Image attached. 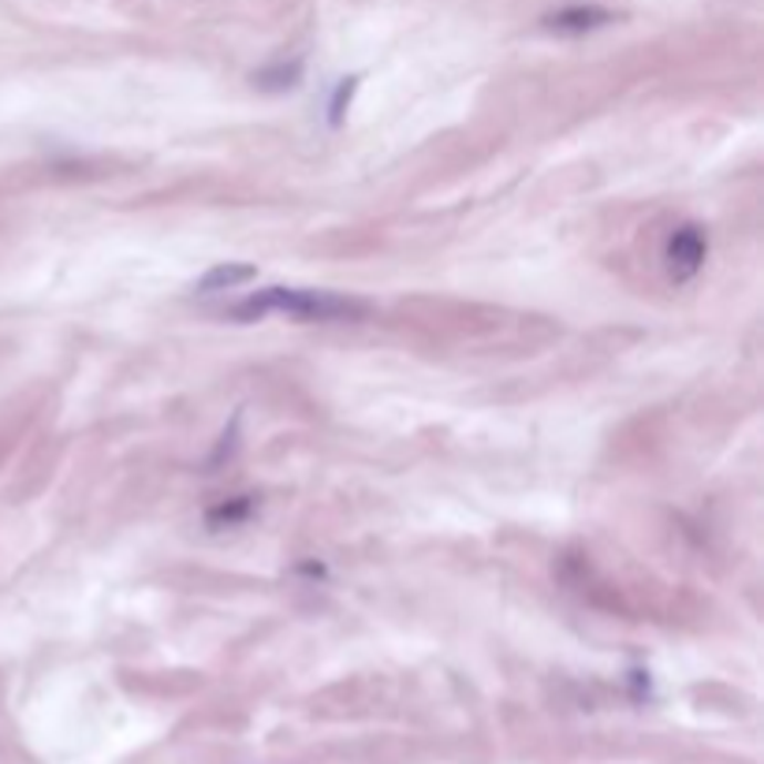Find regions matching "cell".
Returning a JSON list of instances; mask_svg holds the SVG:
<instances>
[{"label":"cell","mask_w":764,"mask_h":764,"mask_svg":"<svg viewBox=\"0 0 764 764\" xmlns=\"http://www.w3.org/2000/svg\"><path fill=\"white\" fill-rule=\"evenodd\" d=\"M608 8H597V4H570V8H559L545 19L548 30H556V34H589V30H600L611 23Z\"/></svg>","instance_id":"obj_3"},{"label":"cell","mask_w":764,"mask_h":764,"mask_svg":"<svg viewBox=\"0 0 764 764\" xmlns=\"http://www.w3.org/2000/svg\"><path fill=\"white\" fill-rule=\"evenodd\" d=\"M250 515H254V496H231V500H220L217 507H209L206 523L213 529H228V526L247 523Z\"/></svg>","instance_id":"obj_5"},{"label":"cell","mask_w":764,"mask_h":764,"mask_svg":"<svg viewBox=\"0 0 764 764\" xmlns=\"http://www.w3.org/2000/svg\"><path fill=\"white\" fill-rule=\"evenodd\" d=\"M265 313H288L295 321L335 324V321H365L370 318V302L335 291H318V288H265V291H254L239 306H231V318L236 321H258Z\"/></svg>","instance_id":"obj_1"},{"label":"cell","mask_w":764,"mask_h":764,"mask_svg":"<svg viewBox=\"0 0 764 764\" xmlns=\"http://www.w3.org/2000/svg\"><path fill=\"white\" fill-rule=\"evenodd\" d=\"M705 258H709V239L698 224H682V228L671 231V239L664 247V261H668L671 280L675 283L694 280L701 272V265H705Z\"/></svg>","instance_id":"obj_2"},{"label":"cell","mask_w":764,"mask_h":764,"mask_svg":"<svg viewBox=\"0 0 764 764\" xmlns=\"http://www.w3.org/2000/svg\"><path fill=\"white\" fill-rule=\"evenodd\" d=\"M254 277H258V269L254 265H242V261H224V265H213V269L206 272V277L198 280L202 295H217V291H236L242 288V283H250Z\"/></svg>","instance_id":"obj_4"},{"label":"cell","mask_w":764,"mask_h":764,"mask_svg":"<svg viewBox=\"0 0 764 764\" xmlns=\"http://www.w3.org/2000/svg\"><path fill=\"white\" fill-rule=\"evenodd\" d=\"M354 90H359V79H354V75L343 79V83L335 86V94H332V101H329V120H332V124H340V120H343V112H348Z\"/></svg>","instance_id":"obj_7"},{"label":"cell","mask_w":764,"mask_h":764,"mask_svg":"<svg viewBox=\"0 0 764 764\" xmlns=\"http://www.w3.org/2000/svg\"><path fill=\"white\" fill-rule=\"evenodd\" d=\"M302 79V64L299 60H291V64H277V68H265L254 75V83H258L261 90H291L299 86Z\"/></svg>","instance_id":"obj_6"}]
</instances>
